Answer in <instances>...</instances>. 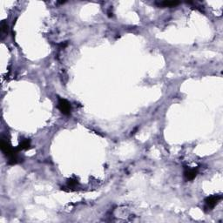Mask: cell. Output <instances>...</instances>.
Returning <instances> with one entry per match:
<instances>
[{"mask_svg":"<svg viewBox=\"0 0 223 223\" xmlns=\"http://www.w3.org/2000/svg\"><path fill=\"white\" fill-rule=\"evenodd\" d=\"M78 184V180L75 179H70L68 180V186L69 187H74Z\"/></svg>","mask_w":223,"mask_h":223,"instance_id":"obj_6","label":"cell"},{"mask_svg":"<svg viewBox=\"0 0 223 223\" xmlns=\"http://www.w3.org/2000/svg\"><path fill=\"white\" fill-rule=\"evenodd\" d=\"M31 147V142L29 140H23L21 141V143L19 145V147H17L18 151H21V150H26L29 149Z\"/></svg>","mask_w":223,"mask_h":223,"instance_id":"obj_4","label":"cell"},{"mask_svg":"<svg viewBox=\"0 0 223 223\" xmlns=\"http://www.w3.org/2000/svg\"><path fill=\"white\" fill-rule=\"evenodd\" d=\"M57 107L60 110V112L64 115L70 114L71 113V104L66 99H58V104Z\"/></svg>","mask_w":223,"mask_h":223,"instance_id":"obj_2","label":"cell"},{"mask_svg":"<svg viewBox=\"0 0 223 223\" xmlns=\"http://www.w3.org/2000/svg\"><path fill=\"white\" fill-rule=\"evenodd\" d=\"M221 199V195H212L210 197L207 198L205 200V203H206L205 209L206 210H211L212 208H214Z\"/></svg>","mask_w":223,"mask_h":223,"instance_id":"obj_1","label":"cell"},{"mask_svg":"<svg viewBox=\"0 0 223 223\" xmlns=\"http://www.w3.org/2000/svg\"><path fill=\"white\" fill-rule=\"evenodd\" d=\"M159 6L161 7H172L176 6L179 4V2H174V1H163V2H159V3H156Z\"/></svg>","mask_w":223,"mask_h":223,"instance_id":"obj_5","label":"cell"},{"mask_svg":"<svg viewBox=\"0 0 223 223\" xmlns=\"http://www.w3.org/2000/svg\"><path fill=\"white\" fill-rule=\"evenodd\" d=\"M198 172V169L196 168H193V169H187L185 171V177L188 180H191V179H193L196 177Z\"/></svg>","mask_w":223,"mask_h":223,"instance_id":"obj_3","label":"cell"}]
</instances>
